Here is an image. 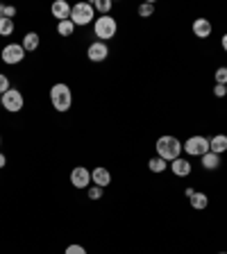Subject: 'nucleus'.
<instances>
[{
    "label": "nucleus",
    "instance_id": "12",
    "mask_svg": "<svg viewBox=\"0 0 227 254\" xmlns=\"http://www.w3.org/2000/svg\"><path fill=\"white\" fill-rule=\"evenodd\" d=\"M193 34H196L198 39H207L212 34V23L207 21V18H196V21H193Z\"/></svg>",
    "mask_w": 227,
    "mask_h": 254
},
{
    "label": "nucleus",
    "instance_id": "7",
    "mask_svg": "<svg viewBox=\"0 0 227 254\" xmlns=\"http://www.w3.org/2000/svg\"><path fill=\"white\" fill-rule=\"evenodd\" d=\"M23 57H25V48L21 43H7L2 48V62L9 64V66H16V64H21Z\"/></svg>",
    "mask_w": 227,
    "mask_h": 254
},
{
    "label": "nucleus",
    "instance_id": "25",
    "mask_svg": "<svg viewBox=\"0 0 227 254\" xmlns=\"http://www.w3.org/2000/svg\"><path fill=\"white\" fill-rule=\"evenodd\" d=\"M9 89H11V86H9V77L0 73V95L5 93V91H9Z\"/></svg>",
    "mask_w": 227,
    "mask_h": 254
},
{
    "label": "nucleus",
    "instance_id": "11",
    "mask_svg": "<svg viewBox=\"0 0 227 254\" xmlns=\"http://www.w3.org/2000/svg\"><path fill=\"white\" fill-rule=\"evenodd\" d=\"M91 182H93L95 186H100V189L109 186V182H111L109 170H107V168H93V170H91Z\"/></svg>",
    "mask_w": 227,
    "mask_h": 254
},
{
    "label": "nucleus",
    "instance_id": "10",
    "mask_svg": "<svg viewBox=\"0 0 227 254\" xmlns=\"http://www.w3.org/2000/svg\"><path fill=\"white\" fill-rule=\"evenodd\" d=\"M50 11H53V16L59 21H69L71 18V5L66 2V0H57V2H53V7H50Z\"/></svg>",
    "mask_w": 227,
    "mask_h": 254
},
{
    "label": "nucleus",
    "instance_id": "1",
    "mask_svg": "<svg viewBox=\"0 0 227 254\" xmlns=\"http://www.w3.org/2000/svg\"><path fill=\"white\" fill-rule=\"evenodd\" d=\"M154 148H157V157H161L164 161H175L182 154V143L175 136H161Z\"/></svg>",
    "mask_w": 227,
    "mask_h": 254
},
{
    "label": "nucleus",
    "instance_id": "34",
    "mask_svg": "<svg viewBox=\"0 0 227 254\" xmlns=\"http://www.w3.org/2000/svg\"><path fill=\"white\" fill-rule=\"evenodd\" d=\"M218 254H227V252H218Z\"/></svg>",
    "mask_w": 227,
    "mask_h": 254
},
{
    "label": "nucleus",
    "instance_id": "32",
    "mask_svg": "<svg viewBox=\"0 0 227 254\" xmlns=\"http://www.w3.org/2000/svg\"><path fill=\"white\" fill-rule=\"evenodd\" d=\"M0 18H5V5H0Z\"/></svg>",
    "mask_w": 227,
    "mask_h": 254
},
{
    "label": "nucleus",
    "instance_id": "6",
    "mask_svg": "<svg viewBox=\"0 0 227 254\" xmlns=\"http://www.w3.org/2000/svg\"><path fill=\"white\" fill-rule=\"evenodd\" d=\"M0 105L5 107L7 111H11V114H16V111H21L23 105H25V100H23V93L18 89H9L2 93V102Z\"/></svg>",
    "mask_w": 227,
    "mask_h": 254
},
{
    "label": "nucleus",
    "instance_id": "8",
    "mask_svg": "<svg viewBox=\"0 0 227 254\" xmlns=\"http://www.w3.org/2000/svg\"><path fill=\"white\" fill-rule=\"evenodd\" d=\"M71 184H73L75 189H89V184H91V170H86L84 166L73 168V173H71Z\"/></svg>",
    "mask_w": 227,
    "mask_h": 254
},
{
    "label": "nucleus",
    "instance_id": "27",
    "mask_svg": "<svg viewBox=\"0 0 227 254\" xmlns=\"http://www.w3.org/2000/svg\"><path fill=\"white\" fill-rule=\"evenodd\" d=\"M214 95H216V98H223V95H227V89L223 84H216V89H214Z\"/></svg>",
    "mask_w": 227,
    "mask_h": 254
},
{
    "label": "nucleus",
    "instance_id": "16",
    "mask_svg": "<svg viewBox=\"0 0 227 254\" xmlns=\"http://www.w3.org/2000/svg\"><path fill=\"white\" fill-rule=\"evenodd\" d=\"M218 166H221V157H218V154L207 152L205 157H202V168H207V170H216Z\"/></svg>",
    "mask_w": 227,
    "mask_h": 254
},
{
    "label": "nucleus",
    "instance_id": "4",
    "mask_svg": "<svg viewBox=\"0 0 227 254\" xmlns=\"http://www.w3.org/2000/svg\"><path fill=\"white\" fill-rule=\"evenodd\" d=\"M95 16V9L91 2H77V5L71 7V21L73 25H89L93 21Z\"/></svg>",
    "mask_w": 227,
    "mask_h": 254
},
{
    "label": "nucleus",
    "instance_id": "21",
    "mask_svg": "<svg viewBox=\"0 0 227 254\" xmlns=\"http://www.w3.org/2000/svg\"><path fill=\"white\" fill-rule=\"evenodd\" d=\"M95 9L102 11V16H107V11L111 9V0H95Z\"/></svg>",
    "mask_w": 227,
    "mask_h": 254
},
{
    "label": "nucleus",
    "instance_id": "17",
    "mask_svg": "<svg viewBox=\"0 0 227 254\" xmlns=\"http://www.w3.org/2000/svg\"><path fill=\"white\" fill-rule=\"evenodd\" d=\"M148 168H150V173H157L159 175V173H164V170L168 168V161H164L161 157H152L148 161Z\"/></svg>",
    "mask_w": 227,
    "mask_h": 254
},
{
    "label": "nucleus",
    "instance_id": "23",
    "mask_svg": "<svg viewBox=\"0 0 227 254\" xmlns=\"http://www.w3.org/2000/svg\"><path fill=\"white\" fill-rule=\"evenodd\" d=\"M216 84L227 86V66H223V68L216 70Z\"/></svg>",
    "mask_w": 227,
    "mask_h": 254
},
{
    "label": "nucleus",
    "instance_id": "9",
    "mask_svg": "<svg viewBox=\"0 0 227 254\" xmlns=\"http://www.w3.org/2000/svg\"><path fill=\"white\" fill-rule=\"evenodd\" d=\"M107 55H109V48H107L105 41H93L89 46V50H86V57L91 62H105Z\"/></svg>",
    "mask_w": 227,
    "mask_h": 254
},
{
    "label": "nucleus",
    "instance_id": "3",
    "mask_svg": "<svg viewBox=\"0 0 227 254\" xmlns=\"http://www.w3.org/2000/svg\"><path fill=\"white\" fill-rule=\"evenodd\" d=\"M116 32H118L116 18H111L109 14H107V16H100V18H95V23H93V34L100 39V41L114 39V37H116Z\"/></svg>",
    "mask_w": 227,
    "mask_h": 254
},
{
    "label": "nucleus",
    "instance_id": "31",
    "mask_svg": "<svg viewBox=\"0 0 227 254\" xmlns=\"http://www.w3.org/2000/svg\"><path fill=\"white\" fill-rule=\"evenodd\" d=\"M223 50H225V53H227V34H225V37H223Z\"/></svg>",
    "mask_w": 227,
    "mask_h": 254
},
{
    "label": "nucleus",
    "instance_id": "36",
    "mask_svg": "<svg viewBox=\"0 0 227 254\" xmlns=\"http://www.w3.org/2000/svg\"><path fill=\"white\" fill-rule=\"evenodd\" d=\"M225 89H227V86H225Z\"/></svg>",
    "mask_w": 227,
    "mask_h": 254
},
{
    "label": "nucleus",
    "instance_id": "15",
    "mask_svg": "<svg viewBox=\"0 0 227 254\" xmlns=\"http://www.w3.org/2000/svg\"><path fill=\"white\" fill-rule=\"evenodd\" d=\"M23 48H25V53L37 50V48H39V34H37V32H27L25 37H23Z\"/></svg>",
    "mask_w": 227,
    "mask_h": 254
},
{
    "label": "nucleus",
    "instance_id": "33",
    "mask_svg": "<svg viewBox=\"0 0 227 254\" xmlns=\"http://www.w3.org/2000/svg\"><path fill=\"white\" fill-rule=\"evenodd\" d=\"M0 145H2V136H0Z\"/></svg>",
    "mask_w": 227,
    "mask_h": 254
},
{
    "label": "nucleus",
    "instance_id": "28",
    "mask_svg": "<svg viewBox=\"0 0 227 254\" xmlns=\"http://www.w3.org/2000/svg\"><path fill=\"white\" fill-rule=\"evenodd\" d=\"M16 16V7H5V18H14Z\"/></svg>",
    "mask_w": 227,
    "mask_h": 254
},
{
    "label": "nucleus",
    "instance_id": "5",
    "mask_svg": "<svg viewBox=\"0 0 227 254\" xmlns=\"http://www.w3.org/2000/svg\"><path fill=\"white\" fill-rule=\"evenodd\" d=\"M182 150H186V154H191V157H205V154L209 152V138L207 136H191V138H186Z\"/></svg>",
    "mask_w": 227,
    "mask_h": 254
},
{
    "label": "nucleus",
    "instance_id": "24",
    "mask_svg": "<svg viewBox=\"0 0 227 254\" xmlns=\"http://www.w3.org/2000/svg\"><path fill=\"white\" fill-rule=\"evenodd\" d=\"M152 11H154V5H152V2H146V5L139 7V16H143V18L152 16Z\"/></svg>",
    "mask_w": 227,
    "mask_h": 254
},
{
    "label": "nucleus",
    "instance_id": "35",
    "mask_svg": "<svg viewBox=\"0 0 227 254\" xmlns=\"http://www.w3.org/2000/svg\"><path fill=\"white\" fill-rule=\"evenodd\" d=\"M0 102H2V95H0Z\"/></svg>",
    "mask_w": 227,
    "mask_h": 254
},
{
    "label": "nucleus",
    "instance_id": "19",
    "mask_svg": "<svg viewBox=\"0 0 227 254\" xmlns=\"http://www.w3.org/2000/svg\"><path fill=\"white\" fill-rule=\"evenodd\" d=\"M73 30H75V25H73V21H59L57 23V32L59 34H62V37H71V34H73Z\"/></svg>",
    "mask_w": 227,
    "mask_h": 254
},
{
    "label": "nucleus",
    "instance_id": "29",
    "mask_svg": "<svg viewBox=\"0 0 227 254\" xmlns=\"http://www.w3.org/2000/svg\"><path fill=\"white\" fill-rule=\"evenodd\" d=\"M5 166H7V157L0 152V168H5Z\"/></svg>",
    "mask_w": 227,
    "mask_h": 254
},
{
    "label": "nucleus",
    "instance_id": "18",
    "mask_svg": "<svg viewBox=\"0 0 227 254\" xmlns=\"http://www.w3.org/2000/svg\"><path fill=\"white\" fill-rule=\"evenodd\" d=\"M189 200H191V206H193V209H205V206L209 204V197H207L205 193H198V190L189 197Z\"/></svg>",
    "mask_w": 227,
    "mask_h": 254
},
{
    "label": "nucleus",
    "instance_id": "26",
    "mask_svg": "<svg viewBox=\"0 0 227 254\" xmlns=\"http://www.w3.org/2000/svg\"><path fill=\"white\" fill-rule=\"evenodd\" d=\"M64 254H86V250L82 248V245H69Z\"/></svg>",
    "mask_w": 227,
    "mask_h": 254
},
{
    "label": "nucleus",
    "instance_id": "2",
    "mask_svg": "<svg viewBox=\"0 0 227 254\" xmlns=\"http://www.w3.org/2000/svg\"><path fill=\"white\" fill-rule=\"evenodd\" d=\"M50 102H53V107L59 111V114L69 111L71 105H73V95H71V89L66 84H55L53 89H50Z\"/></svg>",
    "mask_w": 227,
    "mask_h": 254
},
{
    "label": "nucleus",
    "instance_id": "20",
    "mask_svg": "<svg viewBox=\"0 0 227 254\" xmlns=\"http://www.w3.org/2000/svg\"><path fill=\"white\" fill-rule=\"evenodd\" d=\"M14 32V21L11 18H0V37H9Z\"/></svg>",
    "mask_w": 227,
    "mask_h": 254
},
{
    "label": "nucleus",
    "instance_id": "30",
    "mask_svg": "<svg viewBox=\"0 0 227 254\" xmlns=\"http://www.w3.org/2000/svg\"><path fill=\"white\" fill-rule=\"evenodd\" d=\"M193 193H196V190L191 189V186H189V189H186V190H184V195H186V197H191V195H193Z\"/></svg>",
    "mask_w": 227,
    "mask_h": 254
},
{
    "label": "nucleus",
    "instance_id": "22",
    "mask_svg": "<svg viewBox=\"0 0 227 254\" xmlns=\"http://www.w3.org/2000/svg\"><path fill=\"white\" fill-rule=\"evenodd\" d=\"M86 193H89V200H100L102 197V189L100 186H89V189H86Z\"/></svg>",
    "mask_w": 227,
    "mask_h": 254
},
{
    "label": "nucleus",
    "instance_id": "14",
    "mask_svg": "<svg viewBox=\"0 0 227 254\" xmlns=\"http://www.w3.org/2000/svg\"><path fill=\"white\" fill-rule=\"evenodd\" d=\"M209 152L218 154V157H221L223 152H227V136L225 134H218V136L209 138Z\"/></svg>",
    "mask_w": 227,
    "mask_h": 254
},
{
    "label": "nucleus",
    "instance_id": "13",
    "mask_svg": "<svg viewBox=\"0 0 227 254\" xmlns=\"http://www.w3.org/2000/svg\"><path fill=\"white\" fill-rule=\"evenodd\" d=\"M170 170H173L177 177H189V175H191V164L186 161V159L177 157L175 161H170Z\"/></svg>",
    "mask_w": 227,
    "mask_h": 254
}]
</instances>
